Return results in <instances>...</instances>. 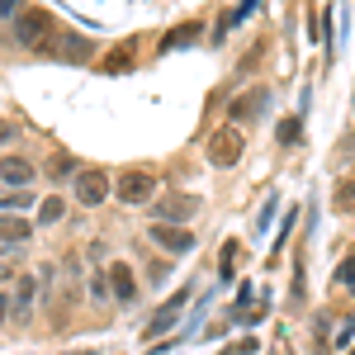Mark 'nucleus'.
I'll return each mask as SVG.
<instances>
[{
  "label": "nucleus",
  "mask_w": 355,
  "mask_h": 355,
  "mask_svg": "<svg viewBox=\"0 0 355 355\" xmlns=\"http://www.w3.org/2000/svg\"><path fill=\"white\" fill-rule=\"evenodd\" d=\"M114 194H119L123 204H147V199L157 194V175L142 171V166H133V171H123V175L114 180Z\"/></svg>",
  "instance_id": "obj_1"
},
{
  "label": "nucleus",
  "mask_w": 355,
  "mask_h": 355,
  "mask_svg": "<svg viewBox=\"0 0 355 355\" xmlns=\"http://www.w3.org/2000/svg\"><path fill=\"white\" fill-rule=\"evenodd\" d=\"M15 28H19V43H24V48H38V43L48 48V43L57 38L53 15H43V10H33V15H19V19H15Z\"/></svg>",
  "instance_id": "obj_2"
},
{
  "label": "nucleus",
  "mask_w": 355,
  "mask_h": 355,
  "mask_svg": "<svg viewBox=\"0 0 355 355\" xmlns=\"http://www.w3.org/2000/svg\"><path fill=\"white\" fill-rule=\"evenodd\" d=\"M194 214H199V199H194V194H166V199L152 204V218L171 223V227H175V223H190Z\"/></svg>",
  "instance_id": "obj_3"
},
{
  "label": "nucleus",
  "mask_w": 355,
  "mask_h": 355,
  "mask_svg": "<svg viewBox=\"0 0 355 355\" xmlns=\"http://www.w3.org/2000/svg\"><path fill=\"white\" fill-rule=\"evenodd\" d=\"M110 175L105 171H81L76 175V204H85V209H95V204H105L110 199Z\"/></svg>",
  "instance_id": "obj_4"
},
{
  "label": "nucleus",
  "mask_w": 355,
  "mask_h": 355,
  "mask_svg": "<svg viewBox=\"0 0 355 355\" xmlns=\"http://www.w3.org/2000/svg\"><path fill=\"white\" fill-rule=\"evenodd\" d=\"M209 162L214 166H237L242 162V133L237 128H218L209 142Z\"/></svg>",
  "instance_id": "obj_5"
},
{
  "label": "nucleus",
  "mask_w": 355,
  "mask_h": 355,
  "mask_svg": "<svg viewBox=\"0 0 355 355\" xmlns=\"http://www.w3.org/2000/svg\"><path fill=\"white\" fill-rule=\"evenodd\" d=\"M185 303H190V289L171 294V299H166L162 308H157V313L147 318V336H166V331L175 327V318H180V308H185Z\"/></svg>",
  "instance_id": "obj_6"
},
{
  "label": "nucleus",
  "mask_w": 355,
  "mask_h": 355,
  "mask_svg": "<svg viewBox=\"0 0 355 355\" xmlns=\"http://www.w3.org/2000/svg\"><path fill=\"white\" fill-rule=\"evenodd\" d=\"M152 242L171 256H185V251H194V232L190 227H171V223H152Z\"/></svg>",
  "instance_id": "obj_7"
},
{
  "label": "nucleus",
  "mask_w": 355,
  "mask_h": 355,
  "mask_svg": "<svg viewBox=\"0 0 355 355\" xmlns=\"http://www.w3.org/2000/svg\"><path fill=\"white\" fill-rule=\"evenodd\" d=\"M28 180H38L33 162H24V157H0V185H10V190H28Z\"/></svg>",
  "instance_id": "obj_8"
},
{
  "label": "nucleus",
  "mask_w": 355,
  "mask_h": 355,
  "mask_svg": "<svg viewBox=\"0 0 355 355\" xmlns=\"http://www.w3.org/2000/svg\"><path fill=\"white\" fill-rule=\"evenodd\" d=\"M48 53L62 57V62H85V57H90V38H76V33H62V28H57V38L48 43Z\"/></svg>",
  "instance_id": "obj_9"
},
{
  "label": "nucleus",
  "mask_w": 355,
  "mask_h": 355,
  "mask_svg": "<svg viewBox=\"0 0 355 355\" xmlns=\"http://www.w3.org/2000/svg\"><path fill=\"white\" fill-rule=\"evenodd\" d=\"M28 232H33V223L19 218V214H0V246L10 251V246H24Z\"/></svg>",
  "instance_id": "obj_10"
},
{
  "label": "nucleus",
  "mask_w": 355,
  "mask_h": 355,
  "mask_svg": "<svg viewBox=\"0 0 355 355\" xmlns=\"http://www.w3.org/2000/svg\"><path fill=\"white\" fill-rule=\"evenodd\" d=\"M110 289H114V299H119V303H133L137 299V279H133V270H128L123 261H114V266H110Z\"/></svg>",
  "instance_id": "obj_11"
},
{
  "label": "nucleus",
  "mask_w": 355,
  "mask_h": 355,
  "mask_svg": "<svg viewBox=\"0 0 355 355\" xmlns=\"http://www.w3.org/2000/svg\"><path fill=\"white\" fill-rule=\"evenodd\" d=\"M266 100H270L266 90H246L242 100L232 105V119H246V114H256V110H261V105H266Z\"/></svg>",
  "instance_id": "obj_12"
},
{
  "label": "nucleus",
  "mask_w": 355,
  "mask_h": 355,
  "mask_svg": "<svg viewBox=\"0 0 355 355\" xmlns=\"http://www.w3.org/2000/svg\"><path fill=\"white\" fill-rule=\"evenodd\" d=\"M62 214H67V199H43V204H38V223H43V227H53V223H62Z\"/></svg>",
  "instance_id": "obj_13"
},
{
  "label": "nucleus",
  "mask_w": 355,
  "mask_h": 355,
  "mask_svg": "<svg viewBox=\"0 0 355 355\" xmlns=\"http://www.w3.org/2000/svg\"><path fill=\"white\" fill-rule=\"evenodd\" d=\"M299 133H303V123H299V119H284V123L275 128V137H279V147H299Z\"/></svg>",
  "instance_id": "obj_14"
},
{
  "label": "nucleus",
  "mask_w": 355,
  "mask_h": 355,
  "mask_svg": "<svg viewBox=\"0 0 355 355\" xmlns=\"http://www.w3.org/2000/svg\"><path fill=\"white\" fill-rule=\"evenodd\" d=\"M33 294H38V284H33V279H19V289H15V308L24 313L28 303H33Z\"/></svg>",
  "instance_id": "obj_15"
},
{
  "label": "nucleus",
  "mask_w": 355,
  "mask_h": 355,
  "mask_svg": "<svg viewBox=\"0 0 355 355\" xmlns=\"http://www.w3.org/2000/svg\"><path fill=\"white\" fill-rule=\"evenodd\" d=\"M336 284H346V289L355 294V256H346V261L336 266Z\"/></svg>",
  "instance_id": "obj_16"
},
{
  "label": "nucleus",
  "mask_w": 355,
  "mask_h": 355,
  "mask_svg": "<svg viewBox=\"0 0 355 355\" xmlns=\"http://www.w3.org/2000/svg\"><path fill=\"white\" fill-rule=\"evenodd\" d=\"M128 57H133V48H119V53H110L105 71H128Z\"/></svg>",
  "instance_id": "obj_17"
},
{
  "label": "nucleus",
  "mask_w": 355,
  "mask_h": 355,
  "mask_svg": "<svg viewBox=\"0 0 355 355\" xmlns=\"http://www.w3.org/2000/svg\"><path fill=\"white\" fill-rule=\"evenodd\" d=\"M48 171H53L57 180H67V175H71L76 166H71V157H53V166H48Z\"/></svg>",
  "instance_id": "obj_18"
},
{
  "label": "nucleus",
  "mask_w": 355,
  "mask_h": 355,
  "mask_svg": "<svg viewBox=\"0 0 355 355\" xmlns=\"http://www.w3.org/2000/svg\"><path fill=\"white\" fill-rule=\"evenodd\" d=\"M0 15L5 19H19V0H0Z\"/></svg>",
  "instance_id": "obj_19"
},
{
  "label": "nucleus",
  "mask_w": 355,
  "mask_h": 355,
  "mask_svg": "<svg viewBox=\"0 0 355 355\" xmlns=\"http://www.w3.org/2000/svg\"><path fill=\"white\" fill-rule=\"evenodd\" d=\"M336 199H341V204H355V180H351V185H341V190H336Z\"/></svg>",
  "instance_id": "obj_20"
},
{
  "label": "nucleus",
  "mask_w": 355,
  "mask_h": 355,
  "mask_svg": "<svg viewBox=\"0 0 355 355\" xmlns=\"http://www.w3.org/2000/svg\"><path fill=\"white\" fill-rule=\"evenodd\" d=\"M10 137H15V123H10V119H0V142H10Z\"/></svg>",
  "instance_id": "obj_21"
},
{
  "label": "nucleus",
  "mask_w": 355,
  "mask_h": 355,
  "mask_svg": "<svg viewBox=\"0 0 355 355\" xmlns=\"http://www.w3.org/2000/svg\"><path fill=\"white\" fill-rule=\"evenodd\" d=\"M10 318V294H0V322Z\"/></svg>",
  "instance_id": "obj_22"
}]
</instances>
